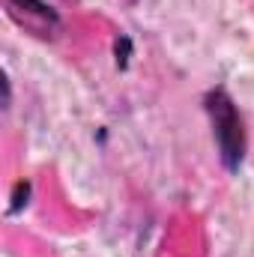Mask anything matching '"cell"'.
I'll return each instance as SVG.
<instances>
[{"mask_svg":"<svg viewBox=\"0 0 254 257\" xmlns=\"http://www.w3.org/2000/svg\"><path fill=\"white\" fill-rule=\"evenodd\" d=\"M12 3H18V6H27V9H33L36 15H45V18H54V12L42 3V0H12Z\"/></svg>","mask_w":254,"mask_h":257,"instance_id":"7a4b0ae2","label":"cell"},{"mask_svg":"<svg viewBox=\"0 0 254 257\" xmlns=\"http://www.w3.org/2000/svg\"><path fill=\"white\" fill-rule=\"evenodd\" d=\"M206 108H209V117H212V126H215V141H218V150H221V159L224 165L233 171L242 159V147H245V138H242V123L230 105V99L224 93H212L206 99Z\"/></svg>","mask_w":254,"mask_h":257,"instance_id":"6da1fadb","label":"cell"},{"mask_svg":"<svg viewBox=\"0 0 254 257\" xmlns=\"http://www.w3.org/2000/svg\"><path fill=\"white\" fill-rule=\"evenodd\" d=\"M126 51H129V42H126V39H123V42L117 45V54H120L117 60H120V66H126Z\"/></svg>","mask_w":254,"mask_h":257,"instance_id":"3957f363","label":"cell"}]
</instances>
